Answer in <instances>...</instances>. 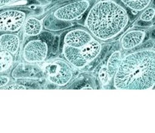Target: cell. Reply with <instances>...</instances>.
<instances>
[{
	"label": "cell",
	"instance_id": "603a6c76",
	"mask_svg": "<svg viewBox=\"0 0 155 133\" xmlns=\"http://www.w3.org/2000/svg\"><path fill=\"white\" fill-rule=\"evenodd\" d=\"M152 38H153V39H155V29H153V32H152Z\"/></svg>",
	"mask_w": 155,
	"mask_h": 133
},
{
	"label": "cell",
	"instance_id": "44dd1931",
	"mask_svg": "<svg viewBox=\"0 0 155 133\" xmlns=\"http://www.w3.org/2000/svg\"><path fill=\"white\" fill-rule=\"evenodd\" d=\"M8 82H9V78L8 76H5V75H2L1 76V88L5 86Z\"/></svg>",
	"mask_w": 155,
	"mask_h": 133
},
{
	"label": "cell",
	"instance_id": "5b68a950",
	"mask_svg": "<svg viewBox=\"0 0 155 133\" xmlns=\"http://www.w3.org/2000/svg\"><path fill=\"white\" fill-rule=\"evenodd\" d=\"M26 21L25 12L19 9H8L0 14L1 31L17 32L24 25Z\"/></svg>",
	"mask_w": 155,
	"mask_h": 133
},
{
	"label": "cell",
	"instance_id": "d4e9b609",
	"mask_svg": "<svg viewBox=\"0 0 155 133\" xmlns=\"http://www.w3.org/2000/svg\"><path fill=\"white\" fill-rule=\"evenodd\" d=\"M153 6H155V0H153Z\"/></svg>",
	"mask_w": 155,
	"mask_h": 133
},
{
	"label": "cell",
	"instance_id": "ac0fdd59",
	"mask_svg": "<svg viewBox=\"0 0 155 133\" xmlns=\"http://www.w3.org/2000/svg\"><path fill=\"white\" fill-rule=\"evenodd\" d=\"M8 90H25L26 88V86H24L23 85H18V84H14V85H8Z\"/></svg>",
	"mask_w": 155,
	"mask_h": 133
},
{
	"label": "cell",
	"instance_id": "cb8c5ba5",
	"mask_svg": "<svg viewBox=\"0 0 155 133\" xmlns=\"http://www.w3.org/2000/svg\"><path fill=\"white\" fill-rule=\"evenodd\" d=\"M81 89H90V90H92V89H94V88H92L91 86L88 85V86H84V87H82Z\"/></svg>",
	"mask_w": 155,
	"mask_h": 133
},
{
	"label": "cell",
	"instance_id": "e0dca14e",
	"mask_svg": "<svg viewBox=\"0 0 155 133\" xmlns=\"http://www.w3.org/2000/svg\"><path fill=\"white\" fill-rule=\"evenodd\" d=\"M155 17V9L154 8L148 7L145 9L144 11L142 13L140 16V19L145 22H151L153 18Z\"/></svg>",
	"mask_w": 155,
	"mask_h": 133
},
{
	"label": "cell",
	"instance_id": "30bf717a",
	"mask_svg": "<svg viewBox=\"0 0 155 133\" xmlns=\"http://www.w3.org/2000/svg\"><path fill=\"white\" fill-rule=\"evenodd\" d=\"M20 40L18 35L13 34H4L0 37L1 50H6L12 55H15L18 50Z\"/></svg>",
	"mask_w": 155,
	"mask_h": 133
},
{
	"label": "cell",
	"instance_id": "ba28073f",
	"mask_svg": "<svg viewBox=\"0 0 155 133\" xmlns=\"http://www.w3.org/2000/svg\"><path fill=\"white\" fill-rule=\"evenodd\" d=\"M145 35V31L142 29H133L128 31L121 39L122 48L124 50H129L138 47L143 42Z\"/></svg>",
	"mask_w": 155,
	"mask_h": 133
},
{
	"label": "cell",
	"instance_id": "3957f363",
	"mask_svg": "<svg viewBox=\"0 0 155 133\" xmlns=\"http://www.w3.org/2000/svg\"><path fill=\"white\" fill-rule=\"evenodd\" d=\"M44 73L48 81L58 86H64L73 78V70L64 60H55L45 65Z\"/></svg>",
	"mask_w": 155,
	"mask_h": 133
},
{
	"label": "cell",
	"instance_id": "9a60e30c",
	"mask_svg": "<svg viewBox=\"0 0 155 133\" xmlns=\"http://www.w3.org/2000/svg\"><path fill=\"white\" fill-rule=\"evenodd\" d=\"M1 72H4L10 68L14 61L13 55L6 50H1Z\"/></svg>",
	"mask_w": 155,
	"mask_h": 133
},
{
	"label": "cell",
	"instance_id": "8992f818",
	"mask_svg": "<svg viewBox=\"0 0 155 133\" xmlns=\"http://www.w3.org/2000/svg\"><path fill=\"white\" fill-rule=\"evenodd\" d=\"M48 52L47 42L37 39L30 40L25 44L23 51V57L28 63H39L45 60Z\"/></svg>",
	"mask_w": 155,
	"mask_h": 133
},
{
	"label": "cell",
	"instance_id": "277c9868",
	"mask_svg": "<svg viewBox=\"0 0 155 133\" xmlns=\"http://www.w3.org/2000/svg\"><path fill=\"white\" fill-rule=\"evenodd\" d=\"M89 5L88 0H78L58 8L54 13V16L58 20L70 22L81 17L88 10Z\"/></svg>",
	"mask_w": 155,
	"mask_h": 133
},
{
	"label": "cell",
	"instance_id": "7402d4cb",
	"mask_svg": "<svg viewBox=\"0 0 155 133\" xmlns=\"http://www.w3.org/2000/svg\"><path fill=\"white\" fill-rule=\"evenodd\" d=\"M137 25L138 26H141V27H148V25H150V22H145V21H143L140 19V21L138 22Z\"/></svg>",
	"mask_w": 155,
	"mask_h": 133
},
{
	"label": "cell",
	"instance_id": "d6986e66",
	"mask_svg": "<svg viewBox=\"0 0 155 133\" xmlns=\"http://www.w3.org/2000/svg\"><path fill=\"white\" fill-rule=\"evenodd\" d=\"M42 40L45 41V42H47V41H49V42H52L53 41V39L54 37L52 36V34H48V33H44V34H42Z\"/></svg>",
	"mask_w": 155,
	"mask_h": 133
},
{
	"label": "cell",
	"instance_id": "ffe728a7",
	"mask_svg": "<svg viewBox=\"0 0 155 133\" xmlns=\"http://www.w3.org/2000/svg\"><path fill=\"white\" fill-rule=\"evenodd\" d=\"M16 0H0V6L1 8L7 6V5H10V4H14Z\"/></svg>",
	"mask_w": 155,
	"mask_h": 133
},
{
	"label": "cell",
	"instance_id": "2e32d148",
	"mask_svg": "<svg viewBox=\"0 0 155 133\" xmlns=\"http://www.w3.org/2000/svg\"><path fill=\"white\" fill-rule=\"evenodd\" d=\"M98 77H99V80L104 85H108L110 80H111V77L109 75V73H108V68L106 65H103L101 67V69L99 70V72H98Z\"/></svg>",
	"mask_w": 155,
	"mask_h": 133
},
{
	"label": "cell",
	"instance_id": "6da1fadb",
	"mask_svg": "<svg viewBox=\"0 0 155 133\" xmlns=\"http://www.w3.org/2000/svg\"><path fill=\"white\" fill-rule=\"evenodd\" d=\"M155 85V50L143 49L122 59L114 77L117 90H150Z\"/></svg>",
	"mask_w": 155,
	"mask_h": 133
},
{
	"label": "cell",
	"instance_id": "7a4b0ae2",
	"mask_svg": "<svg viewBox=\"0 0 155 133\" xmlns=\"http://www.w3.org/2000/svg\"><path fill=\"white\" fill-rule=\"evenodd\" d=\"M129 22L127 10L114 0H100L89 9L85 27L95 38L108 40L124 30Z\"/></svg>",
	"mask_w": 155,
	"mask_h": 133
},
{
	"label": "cell",
	"instance_id": "8fae6325",
	"mask_svg": "<svg viewBox=\"0 0 155 133\" xmlns=\"http://www.w3.org/2000/svg\"><path fill=\"white\" fill-rule=\"evenodd\" d=\"M80 49H81L82 55H84L86 60L89 63L95 60V58H97L98 55H100L102 46L101 44L98 41L94 39L89 44H88L86 46L83 47Z\"/></svg>",
	"mask_w": 155,
	"mask_h": 133
},
{
	"label": "cell",
	"instance_id": "7c38bea8",
	"mask_svg": "<svg viewBox=\"0 0 155 133\" xmlns=\"http://www.w3.org/2000/svg\"><path fill=\"white\" fill-rule=\"evenodd\" d=\"M24 33L28 36H37L43 29L42 21L36 18H28L24 23Z\"/></svg>",
	"mask_w": 155,
	"mask_h": 133
},
{
	"label": "cell",
	"instance_id": "9c48e42d",
	"mask_svg": "<svg viewBox=\"0 0 155 133\" xmlns=\"http://www.w3.org/2000/svg\"><path fill=\"white\" fill-rule=\"evenodd\" d=\"M63 54L68 61L78 69L84 68L88 62L82 55L81 49L74 48L68 45L64 44L63 48Z\"/></svg>",
	"mask_w": 155,
	"mask_h": 133
},
{
	"label": "cell",
	"instance_id": "52a82bcc",
	"mask_svg": "<svg viewBox=\"0 0 155 133\" xmlns=\"http://www.w3.org/2000/svg\"><path fill=\"white\" fill-rule=\"evenodd\" d=\"M94 39L93 34L89 31L83 29H75L68 31L64 36V44L74 47V48L81 49L89 44Z\"/></svg>",
	"mask_w": 155,
	"mask_h": 133
},
{
	"label": "cell",
	"instance_id": "5bb4252c",
	"mask_svg": "<svg viewBox=\"0 0 155 133\" xmlns=\"http://www.w3.org/2000/svg\"><path fill=\"white\" fill-rule=\"evenodd\" d=\"M120 1L124 6L128 8L132 11L139 12L147 9L153 0H120Z\"/></svg>",
	"mask_w": 155,
	"mask_h": 133
},
{
	"label": "cell",
	"instance_id": "4fadbf2b",
	"mask_svg": "<svg viewBox=\"0 0 155 133\" xmlns=\"http://www.w3.org/2000/svg\"><path fill=\"white\" fill-rule=\"evenodd\" d=\"M122 61V55L121 53L119 51H115L114 52L110 57L108 58V60L107 62V68H108V73H109V75L111 79L113 77H114L115 74L118 71V68L120 66V64H121Z\"/></svg>",
	"mask_w": 155,
	"mask_h": 133
}]
</instances>
